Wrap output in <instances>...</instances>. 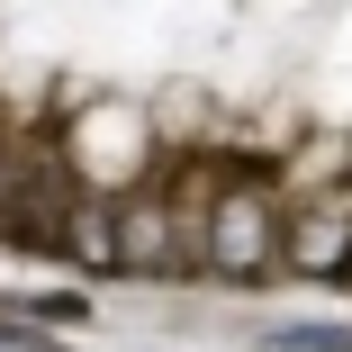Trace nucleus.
Returning a JSON list of instances; mask_svg holds the SVG:
<instances>
[{
	"instance_id": "nucleus-1",
	"label": "nucleus",
	"mask_w": 352,
	"mask_h": 352,
	"mask_svg": "<svg viewBox=\"0 0 352 352\" xmlns=\"http://www.w3.org/2000/svg\"><path fill=\"white\" fill-rule=\"evenodd\" d=\"M280 244H289L298 271H334V262L352 253V190H334L325 208H298V217L280 226Z\"/></svg>"
},
{
	"instance_id": "nucleus-2",
	"label": "nucleus",
	"mask_w": 352,
	"mask_h": 352,
	"mask_svg": "<svg viewBox=\"0 0 352 352\" xmlns=\"http://www.w3.org/2000/svg\"><path fill=\"white\" fill-rule=\"evenodd\" d=\"M208 244H217V262L226 271H262L271 262V208L262 199H217V217H208Z\"/></svg>"
}]
</instances>
